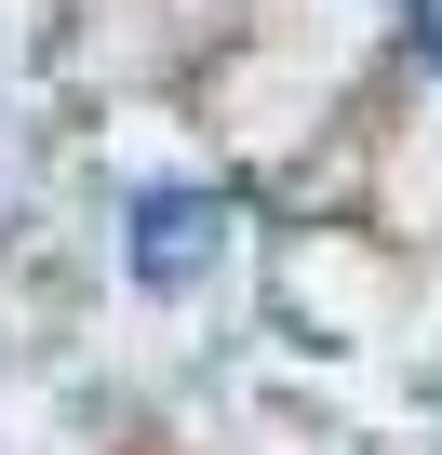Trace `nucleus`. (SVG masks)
<instances>
[{"instance_id":"nucleus-1","label":"nucleus","mask_w":442,"mask_h":455,"mask_svg":"<svg viewBox=\"0 0 442 455\" xmlns=\"http://www.w3.org/2000/svg\"><path fill=\"white\" fill-rule=\"evenodd\" d=\"M214 242H229V201H201V188H148V201H134V268H148L161 295L201 282Z\"/></svg>"},{"instance_id":"nucleus-2","label":"nucleus","mask_w":442,"mask_h":455,"mask_svg":"<svg viewBox=\"0 0 442 455\" xmlns=\"http://www.w3.org/2000/svg\"><path fill=\"white\" fill-rule=\"evenodd\" d=\"M429 54H442V41H429Z\"/></svg>"}]
</instances>
